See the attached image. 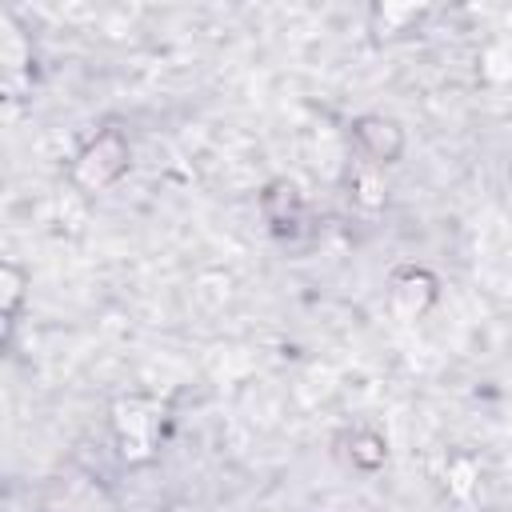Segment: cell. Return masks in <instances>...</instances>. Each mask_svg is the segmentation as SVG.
<instances>
[{"label":"cell","instance_id":"7","mask_svg":"<svg viewBox=\"0 0 512 512\" xmlns=\"http://www.w3.org/2000/svg\"><path fill=\"white\" fill-rule=\"evenodd\" d=\"M352 444H356V448H352V464H360V468H368V472L380 468L384 456H388V448H384V440H380L376 432H364V428H360V432H352Z\"/></svg>","mask_w":512,"mask_h":512},{"label":"cell","instance_id":"8","mask_svg":"<svg viewBox=\"0 0 512 512\" xmlns=\"http://www.w3.org/2000/svg\"><path fill=\"white\" fill-rule=\"evenodd\" d=\"M24 272L16 268V264H4V316H8V324L16 320V308H20V300H24Z\"/></svg>","mask_w":512,"mask_h":512},{"label":"cell","instance_id":"5","mask_svg":"<svg viewBox=\"0 0 512 512\" xmlns=\"http://www.w3.org/2000/svg\"><path fill=\"white\" fill-rule=\"evenodd\" d=\"M352 140L364 152V160H372V164H392L404 152L400 124L396 120H384V116H360L356 128H352Z\"/></svg>","mask_w":512,"mask_h":512},{"label":"cell","instance_id":"3","mask_svg":"<svg viewBox=\"0 0 512 512\" xmlns=\"http://www.w3.org/2000/svg\"><path fill=\"white\" fill-rule=\"evenodd\" d=\"M48 512H116V500L96 476H64L44 496Z\"/></svg>","mask_w":512,"mask_h":512},{"label":"cell","instance_id":"1","mask_svg":"<svg viewBox=\"0 0 512 512\" xmlns=\"http://www.w3.org/2000/svg\"><path fill=\"white\" fill-rule=\"evenodd\" d=\"M128 164H132V148L124 140V132L108 128V132L92 136L76 152V160H72V184L84 188V192H104V188H112L128 172Z\"/></svg>","mask_w":512,"mask_h":512},{"label":"cell","instance_id":"6","mask_svg":"<svg viewBox=\"0 0 512 512\" xmlns=\"http://www.w3.org/2000/svg\"><path fill=\"white\" fill-rule=\"evenodd\" d=\"M260 204H264V216H268L272 232H280V236L296 232V228H300V220H304V200H300L296 184H288V180L268 184V192H264V200H260Z\"/></svg>","mask_w":512,"mask_h":512},{"label":"cell","instance_id":"2","mask_svg":"<svg viewBox=\"0 0 512 512\" xmlns=\"http://www.w3.org/2000/svg\"><path fill=\"white\" fill-rule=\"evenodd\" d=\"M112 428H116V440H120V452L124 460H148L160 444V432H164V408L156 400H144V396H124L116 400L112 408Z\"/></svg>","mask_w":512,"mask_h":512},{"label":"cell","instance_id":"4","mask_svg":"<svg viewBox=\"0 0 512 512\" xmlns=\"http://www.w3.org/2000/svg\"><path fill=\"white\" fill-rule=\"evenodd\" d=\"M436 300V280L424 272V268H400L388 284V308L400 316V320H416L432 308Z\"/></svg>","mask_w":512,"mask_h":512}]
</instances>
